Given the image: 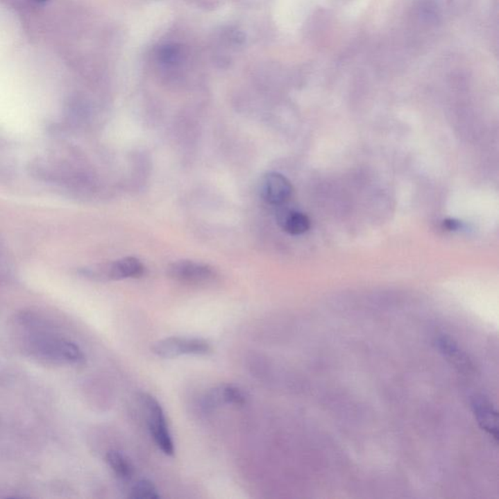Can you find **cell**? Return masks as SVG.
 Instances as JSON below:
<instances>
[{"label":"cell","instance_id":"obj_2","mask_svg":"<svg viewBox=\"0 0 499 499\" xmlns=\"http://www.w3.org/2000/svg\"><path fill=\"white\" fill-rule=\"evenodd\" d=\"M141 404L146 413L149 430L154 443L161 452L171 457L175 453V446L162 407L155 398L148 393H143L141 395Z\"/></svg>","mask_w":499,"mask_h":499},{"label":"cell","instance_id":"obj_1","mask_svg":"<svg viewBox=\"0 0 499 499\" xmlns=\"http://www.w3.org/2000/svg\"><path fill=\"white\" fill-rule=\"evenodd\" d=\"M26 346L33 355L53 363L81 365L85 361L79 346L64 337L36 332L28 337Z\"/></svg>","mask_w":499,"mask_h":499},{"label":"cell","instance_id":"obj_12","mask_svg":"<svg viewBox=\"0 0 499 499\" xmlns=\"http://www.w3.org/2000/svg\"><path fill=\"white\" fill-rule=\"evenodd\" d=\"M159 60L166 65H175L182 58V50L176 44H167L159 51Z\"/></svg>","mask_w":499,"mask_h":499},{"label":"cell","instance_id":"obj_7","mask_svg":"<svg viewBox=\"0 0 499 499\" xmlns=\"http://www.w3.org/2000/svg\"><path fill=\"white\" fill-rule=\"evenodd\" d=\"M144 271V267L141 260L136 257H127L108 264L98 276L103 280L118 281L127 278H139L143 276Z\"/></svg>","mask_w":499,"mask_h":499},{"label":"cell","instance_id":"obj_6","mask_svg":"<svg viewBox=\"0 0 499 499\" xmlns=\"http://www.w3.org/2000/svg\"><path fill=\"white\" fill-rule=\"evenodd\" d=\"M246 402L247 396L241 388L235 385L224 384L207 392L202 399L201 407L205 413H211L224 405L243 406Z\"/></svg>","mask_w":499,"mask_h":499},{"label":"cell","instance_id":"obj_4","mask_svg":"<svg viewBox=\"0 0 499 499\" xmlns=\"http://www.w3.org/2000/svg\"><path fill=\"white\" fill-rule=\"evenodd\" d=\"M167 273L173 280L187 285H202L213 281L216 272L213 267L194 260H178L169 265Z\"/></svg>","mask_w":499,"mask_h":499},{"label":"cell","instance_id":"obj_9","mask_svg":"<svg viewBox=\"0 0 499 499\" xmlns=\"http://www.w3.org/2000/svg\"><path fill=\"white\" fill-rule=\"evenodd\" d=\"M278 221L283 230L291 235H303L310 228V219L301 212H284L279 217Z\"/></svg>","mask_w":499,"mask_h":499},{"label":"cell","instance_id":"obj_13","mask_svg":"<svg viewBox=\"0 0 499 499\" xmlns=\"http://www.w3.org/2000/svg\"><path fill=\"white\" fill-rule=\"evenodd\" d=\"M462 223L457 219H448L443 221V228L448 231L459 230L462 228Z\"/></svg>","mask_w":499,"mask_h":499},{"label":"cell","instance_id":"obj_10","mask_svg":"<svg viewBox=\"0 0 499 499\" xmlns=\"http://www.w3.org/2000/svg\"><path fill=\"white\" fill-rule=\"evenodd\" d=\"M105 459H107L108 466L110 467L117 478L122 481H129L134 476V466L126 455H123L122 453L110 450L108 453Z\"/></svg>","mask_w":499,"mask_h":499},{"label":"cell","instance_id":"obj_14","mask_svg":"<svg viewBox=\"0 0 499 499\" xmlns=\"http://www.w3.org/2000/svg\"><path fill=\"white\" fill-rule=\"evenodd\" d=\"M40 1H46V0H40Z\"/></svg>","mask_w":499,"mask_h":499},{"label":"cell","instance_id":"obj_5","mask_svg":"<svg viewBox=\"0 0 499 499\" xmlns=\"http://www.w3.org/2000/svg\"><path fill=\"white\" fill-rule=\"evenodd\" d=\"M293 187L290 180L282 174L271 172L265 174L260 180V194L264 201L270 205H282L288 201Z\"/></svg>","mask_w":499,"mask_h":499},{"label":"cell","instance_id":"obj_8","mask_svg":"<svg viewBox=\"0 0 499 499\" xmlns=\"http://www.w3.org/2000/svg\"><path fill=\"white\" fill-rule=\"evenodd\" d=\"M472 407L482 429L498 440V413L493 405L484 397H477L472 403Z\"/></svg>","mask_w":499,"mask_h":499},{"label":"cell","instance_id":"obj_3","mask_svg":"<svg viewBox=\"0 0 499 499\" xmlns=\"http://www.w3.org/2000/svg\"><path fill=\"white\" fill-rule=\"evenodd\" d=\"M151 350L160 358L172 359L183 355H209L213 347L207 339L199 337H171L156 341Z\"/></svg>","mask_w":499,"mask_h":499},{"label":"cell","instance_id":"obj_11","mask_svg":"<svg viewBox=\"0 0 499 499\" xmlns=\"http://www.w3.org/2000/svg\"><path fill=\"white\" fill-rule=\"evenodd\" d=\"M160 496L158 489L149 480H141L130 489L129 498L134 499H158Z\"/></svg>","mask_w":499,"mask_h":499}]
</instances>
